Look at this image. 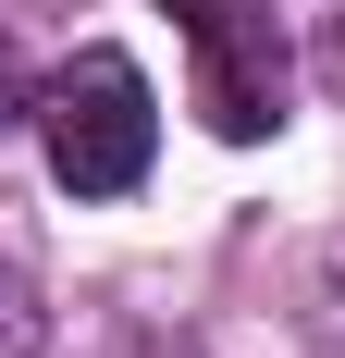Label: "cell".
Listing matches in <instances>:
<instances>
[{"instance_id": "obj_1", "label": "cell", "mask_w": 345, "mask_h": 358, "mask_svg": "<svg viewBox=\"0 0 345 358\" xmlns=\"http://www.w3.org/2000/svg\"><path fill=\"white\" fill-rule=\"evenodd\" d=\"M37 148H50V185L62 198H136L148 148H161V99L124 50H74L62 74H37Z\"/></svg>"}, {"instance_id": "obj_3", "label": "cell", "mask_w": 345, "mask_h": 358, "mask_svg": "<svg viewBox=\"0 0 345 358\" xmlns=\"http://www.w3.org/2000/svg\"><path fill=\"white\" fill-rule=\"evenodd\" d=\"M0 358H50V296L25 259H0Z\"/></svg>"}, {"instance_id": "obj_5", "label": "cell", "mask_w": 345, "mask_h": 358, "mask_svg": "<svg viewBox=\"0 0 345 358\" xmlns=\"http://www.w3.org/2000/svg\"><path fill=\"white\" fill-rule=\"evenodd\" d=\"M321 74L345 87V0H333V37H321Z\"/></svg>"}, {"instance_id": "obj_2", "label": "cell", "mask_w": 345, "mask_h": 358, "mask_svg": "<svg viewBox=\"0 0 345 358\" xmlns=\"http://www.w3.org/2000/svg\"><path fill=\"white\" fill-rule=\"evenodd\" d=\"M172 25H185V62H198V111L210 136H272L284 124V87H296V50H284L272 0H172Z\"/></svg>"}, {"instance_id": "obj_4", "label": "cell", "mask_w": 345, "mask_h": 358, "mask_svg": "<svg viewBox=\"0 0 345 358\" xmlns=\"http://www.w3.org/2000/svg\"><path fill=\"white\" fill-rule=\"evenodd\" d=\"M13 124H37V74H25V50H13V25H0V136Z\"/></svg>"}]
</instances>
